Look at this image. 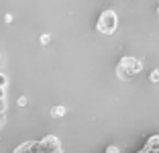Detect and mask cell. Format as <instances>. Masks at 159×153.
<instances>
[{
  "instance_id": "6",
  "label": "cell",
  "mask_w": 159,
  "mask_h": 153,
  "mask_svg": "<svg viewBox=\"0 0 159 153\" xmlns=\"http://www.w3.org/2000/svg\"><path fill=\"white\" fill-rule=\"evenodd\" d=\"M108 153H118V151H116V149H108Z\"/></svg>"
},
{
  "instance_id": "3",
  "label": "cell",
  "mask_w": 159,
  "mask_h": 153,
  "mask_svg": "<svg viewBox=\"0 0 159 153\" xmlns=\"http://www.w3.org/2000/svg\"><path fill=\"white\" fill-rule=\"evenodd\" d=\"M151 80H153V82H159V72H153V76H151Z\"/></svg>"
},
{
  "instance_id": "5",
  "label": "cell",
  "mask_w": 159,
  "mask_h": 153,
  "mask_svg": "<svg viewBox=\"0 0 159 153\" xmlns=\"http://www.w3.org/2000/svg\"><path fill=\"white\" fill-rule=\"evenodd\" d=\"M4 96V90H2V86H0V98Z\"/></svg>"
},
{
  "instance_id": "4",
  "label": "cell",
  "mask_w": 159,
  "mask_h": 153,
  "mask_svg": "<svg viewBox=\"0 0 159 153\" xmlns=\"http://www.w3.org/2000/svg\"><path fill=\"white\" fill-rule=\"evenodd\" d=\"M4 84H6V78H4V76H0V86H4Z\"/></svg>"
},
{
  "instance_id": "2",
  "label": "cell",
  "mask_w": 159,
  "mask_h": 153,
  "mask_svg": "<svg viewBox=\"0 0 159 153\" xmlns=\"http://www.w3.org/2000/svg\"><path fill=\"white\" fill-rule=\"evenodd\" d=\"M55 114L61 116V114H66V108H55Z\"/></svg>"
},
{
  "instance_id": "1",
  "label": "cell",
  "mask_w": 159,
  "mask_h": 153,
  "mask_svg": "<svg viewBox=\"0 0 159 153\" xmlns=\"http://www.w3.org/2000/svg\"><path fill=\"white\" fill-rule=\"evenodd\" d=\"M98 29H100L102 33H112L114 29H116V16H114L112 12H104L102 19H100Z\"/></svg>"
}]
</instances>
